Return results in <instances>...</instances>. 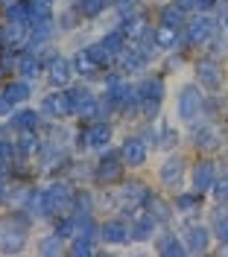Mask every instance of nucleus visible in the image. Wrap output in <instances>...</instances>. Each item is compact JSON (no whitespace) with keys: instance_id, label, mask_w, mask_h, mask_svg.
Instances as JSON below:
<instances>
[{"instance_id":"nucleus-28","label":"nucleus","mask_w":228,"mask_h":257,"mask_svg":"<svg viewBox=\"0 0 228 257\" xmlns=\"http://www.w3.org/2000/svg\"><path fill=\"white\" fill-rule=\"evenodd\" d=\"M187 18L190 12H184L176 0H167V3H158V6H152V21L155 24H161V27H173V30H184V24H187Z\"/></svg>"},{"instance_id":"nucleus-23","label":"nucleus","mask_w":228,"mask_h":257,"mask_svg":"<svg viewBox=\"0 0 228 257\" xmlns=\"http://www.w3.org/2000/svg\"><path fill=\"white\" fill-rule=\"evenodd\" d=\"M44 120H47V117L41 114V108H38L35 102H27V105L12 108L9 120H6V126H9L12 135H18V132H41Z\"/></svg>"},{"instance_id":"nucleus-31","label":"nucleus","mask_w":228,"mask_h":257,"mask_svg":"<svg viewBox=\"0 0 228 257\" xmlns=\"http://www.w3.org/2000/svg\"><path fill=\"white\" fill-rule=\"evenodd\" d=\"M56 27H59V35H62V41H65L70 35H76L79 30H85V21H82L79 12L65 0L62 6H56Z\"/></svg>"},{"instance_id":"nucleus-11","label":"nucleus","mask_w":228,"mask_h":257,"mask_svg":"<svg viewBox=\"0 0 228 257\" xmlns=\"http://www.w3.org/2000/svg\"><path fill=\"white\" fill-rule=\"evenodd\" d=\"M176 225H179L181 240L187 245V254L190 257L213 254L216 240H213V231H211V225H208V219H181Z\"/></svg>"},{"instance_id":"nucleus-24","label":"nucleus","mask_w":228,"mask_h":257,"mask_svg":"<svg viewBox=\"0 0 228 257\" xmlns=\"http://www.w3.org/2000/svg\"><path fill=\"white\" fill-rule=\"evenodd\" d=\"M30 44V27L15 21H0V53H24Z\"/></svg>"},{"instance_id":"nucleus-10","label":"nucleus","mask_w":228,"mask_h":257,"mask_svg":"<svg viewBox=\"0 0 228 257\" xmlns=\"http://www.w3.org/2000/svg\"><path fill=\"white\" fill-rule=\"evenodd\" d=\"M73 158H76V152H73L70 144H56V141H47L44 138V146H41V152L35 158V167H38L41 181L44 178H53V176H65Z\"/></svg>"},{"instance_id":"nucleus-26","label":"nucleus","mask_w":228,"mask_h":257,"mask_svg":"<svg viewBox=\"0 0 228 257\" xmlns=\"http://www.w3.org/2000/svg\"><path fill=\"white\" fill-rule=\"evenodd\" d=\"M114 67L120 70V73H126L129 79H138L141 73H147V70H152V64L144 59V53L135 47V44H129V47L123 50L117 59H114Z\"/></svg>"},{"instance_id":"nucleus-40","label":"nucleus","mask_w":228,"mask_h":257,"mask_svg":"<svg viewBox=\"0 0 228 257\" xmlns=\"http://www.w3.org/2000/svg\"><path fill=\"white\" fill-rule=\"evenodd\" d=\"M99 41L108 47V53H111L114 59H117V56H120V53L132 44L129 38H126V32L120 30V27H105V30L99 32Z\"/></svg>"},{"instance_id":"nucleus-50","label":"nucleus","mask_w":228,"mask_h":257,"mask_svg":"<svg viewBox=\"0 0 228 257\" xmlns=\"http://www.w3.org/2000/svg\"><path fill=\"white\" fill-rule=\"evenodd\" d=\"M149 6H158V3H167V0H147Z\"/></svg>"},{"instance_id":"nucleus-51","label":"nucleus","mask_w":228,"mask_h":257,"mask_svg":"<svg viewBox=\"0 0 228 257\" xmlns=\"http://www.w3.org/2000/svg\"><path fill=\"white\" fill-rule=\"evenodd\" d=\"M222 30H225V32H228V18H222Z\"/></svg>"},{"instance_id":"nucleus-19","label":"nucleus","mask_w":228,"mask_h":257,"mask_svg":"<svg viewBox=\"0 0 228 257\" xmlns=\"http://www.w3.org/2000/svg\"><path fill=\"white\" fill-rule=\"evenodd\" d=\"M167 79L170 76H164L158 67H152L135 79V91L144 102H167V96H170V82Z\"/></svg>"},{"instance_id":"nucleus-38","label":"nucleus","mask_w":228,"mask_h":257,"mask_svg":"<svg viewBox=\"0 0 228 257\" xmlns=\"http://www.w3.org/2000/svg\"><path fill=\"white\" fill-rule=\"evenodd\" d=\"M30 6H33V0H3L0 15H3V21H15V24L30 27Z\"/></svg>"},{"instance_id":"nucleus-33","label":"nucleus","mask_w":228,"mask_h":257,"mask_svg":"<svg viewBox=\"0 0 228 257\" xmlns=\"http://www.w3.org/2000/svg\"><path fill=\"white\" fill-rule=\"evenodd\" d=\"M44 146V135L41 132H18L15 135V158L35 161Z\"/></svg>"},{"instance_id":"nucleus-2","label":"nucleus","mask_w":228,"mask_h":257,"mask_svg":"<svg viewBox=\"0 0 228 257\" xmlns=\"http://www.w3.org/2000/svg\"><path fill=\"white\" fill-rule=\"evenodd\" d=\"M190 161L193 152L187 146H181L176 152H164L158 164H155V184L167 190L170 196L179 193L181 187H187V176H190Z\"/></svg>"},{"instance_id":"nucleus-46","label":"nucleus","mask_w":228,"mask_h":257,"mask_svg":"<svg viewBox=\"0 0 228 257\" xmlns=\"http://www.w3.org/2000/svg\"><path fill=\"white\" fill-rule=\"evenodd\" d=\"M213 15L219 18V21L228 18V0H216V12H213Z\"/></svg>"},{"instance_id":"nucleus-9","label":"nucleus","mask_w":228,"mask_h":257,"mask_svg":"<svg viewBox=\"0 0 228 257\" xmlns=\"http://www.w3.org/2000/svg\"><path fill=\"white\" fill-rule=\"evenodd\" d=\"M205 91H202V85L190 76V79L179 82V88H176V120H179L181 126H190L196 123L202 111H205Z\"/></svg>"},{"instance_id":"nucleus-20","label":"nucleus","mask_w":228,"mask_h":257,"mask_svg":"<svg viewBox=\"0 0 228 257\" xmlns=\"http://www.w3.org/2000/svg\"><path fill=\"white\" fill-rule=\"evenodd\" d=\"M149 251L158 254V257H190L187 254V245H184V240H181L179 225H167V228H161V231L155 234L152 245H149Z\"/></svg>"},{"instance_id":"nucleus-1","label":"nucleus","mask_w":228,"mask_h":257,"mask_svg":"<svg viewBox=\"0 0 228 257\" xmlns=\"http://www.w3.org/2000/svg\"><path fill=\"white\" fill-rule=\"evenodd\" d=\"M35 228L41 225L24 208L0 210V257L27 254L35 242Z\"/></svg>"},{"instance_id":"nucleus-3","label":"nucleus","mask_w":228,"mask_h":257,"mask_svg":"<svg viewBox=\"0 0 228 257\" xmlns=\"http://www.w3.org/2000/svg\"><path fill=\"white\" fill-rule=\"evenodd\" d=\"M222 138H225V123H213V120L199 117L196 123L184 126V146L193 155H219Z\"/></svg>"},{"instance_id":"nucleus-36","label":"nucleus","mask_w":228,"mask_h":257,"mask_svg":"<svg viewBox=\"0 0 228 257\" xmlns=\"http://www.w3.org/2000/svg\"><path fill=\"white\" fill-rule=\"evenodd\" d=\"M190 59H193V53H187V50H170V53L161 56V62L155 67L161 70L164 76H173V73H179L184 67H190Z\"/></svg>"},{"instance_id":"nucleus-21","label":"nucleus","mask_w":228,"mask_h":257,"mask_svg":"<svg viewBox=\"0 0 228 257\" xmlns=\"http://www.w3.org/2000/svg\"><path fill=\"white\" fill-rule=\"evenodd\" d=\"M41 88L44 85H35L30 79H21V76H12V79L3 82V88H0V94L6 96V102L18 108V105H27V102H35L38 94H41Z\"/></svg>"},{"instance_id":"nucleus-7","label":"nucleus","mask_w":228,"mask_h":257,"mask_svg":"<svg viewBox=\"0 0 228 257\" xmlns=\"http://www.w3.org/2000/svg\"><path fill=\"white\" fill-rule=\"evenodd\" d=\"M216 30H222V21L213 15V12H193L187 18L184 30H181V50L187 53H199L211 41V35Z\"/></svg>"},{"instance_id":"nucleus-13","label":"nucleus","mask_w":228,"mask_h":257,"mask_svg":"<svg viewBox=\"0 0 228 257\" xmlns=\"http://www.w3.org/2000/svg\"><path fill=\"white\" fill-rule=\"evenodd\" d=\"M117 149L126 161L129 170H147L149 161H152V149L147 146V141L135 132V128H123L120 138H117Z\"/></svg>"},{"instance_id":"nucleus-29","label":"nucleus","mask_w":228,"mask_h":257,"mask_svg":"<svg viewBox=\"0 0 228 257\" xmlns=\"http://www.w3.org/2000/svg\"><path fill=\"white\" fill-rule=\"evenodd\" d=\"M33 251L38 257H62V254H67V240H65V237H59V234L47 225V231L35 234Z\"/></svg>"},{"instance_id":"nucleus-45","label":"nucleus","mask_w":228,"mask_h":257,"mask_svg":"<svg viewBox=\"0 0 228 257\" xmlns=\"http://www.w3.org/2000/svg\"><path fill=\"white\" fill-rule=\"evenodd\" d=\"M9 208V181H0V210Z\"/></svg>"},{"instance_id":"nucleus-5","label":"nucleus","mask_w":228,"mask_h":257,"mask_svg":"<svg viewBox=\"0 0 228 257\" xmlns=\"http://www.w3.org/2000/svg\"><path fill=\"white\" fill-rule=\"evenodd\" d=\"M152 190H155V187H152V181L144 176V170H132L129 176L114 187V193H117V210H120L123 216H129L132 210H138V208L147 205V199H149Z\"/></svg>"},{"instance_id":"nucleus-25","label":"nucleus","mask_w":228,"mask_h":257,"mask_svg":"<svg viewBox=\"0 0 228 257\" xmlns=\"http://www.w3.org/2000/svg\"><path fill=\"white\" fill-rule=\"evenodd\" d=\"M129 222H132V240H135V245H152L155 234L161 231V225L149 216L147 208L132 210V213H129Z\"/></svg>"},{"instance_id":"nucleus-47","label":"nucleus","mask_w":228,"mask_h":257,"mask_svg":"<svg viewBox=\"0 0 228 257\" xmlns=\"http://www.w3.org/2000/svg\"><path fill=\"white\" fill-rule=\"evenodd\" d=\"M213 254L216 257H228V242H216V245H213Z\"/></svg>"},{"instance_id":"nucleus-42","label":"nucleus","mask_w":228,"mask_h":257,"mask_svg":"<svg viewBox=\"0 0 228 257\" xmlns=\"http://www.w3.org/2000/svg\"><path fill=\"white\" fill-rule=\"evenodd\" d=\"M129 128H135L144 141H147V146L152 149V152H158V120H138L135 126H129Z\"/></svg>"},{"instance_id":"nucleus-8","label":"nucleus","mask_w":228,"mask_h":257,"mask_svg":"<svg viewBox=\"0 0 228 257\" xmlns=\"http://www.w3.org/2000/svg\"><path fill=\"white\" fill-rule=\"evenodd\" d=\"M129 173L132 170L126 167V161L120 155L117 144L94 155V187H117Z\"/></svg>"},{"instance_id":"nucleus-15","label":"nucleus","mask_w":228,"mask_h":257,"mask_svg":"<svg viewBox=\"0 0 228 257\" xmlns=\"http://www.w3.org/2000/svg\"><path fill=\"white\" fill-rule=\"evenodd\" d=\"M216 178H219V155H193L187 187L208 196L213 190V184H216Z\"/></svg>"},{"instance_id":"nucleus-17","label":"nucleus","mask_w":228,"mask_h":257,"mask_svg":"<svg viewBox=\"0 0 228 257\" xmlns=\"http://www.w3.org/2000/svg\"><path fill=\"white\" fill-rule=\"evenodd\" d=\"M173 205H176V216H179L176 222H181V219H205L211 199L205 193L193 190V187H181L179 193H173Z\"/></svg>"},{"instance_id":"nucleus-44","label":"nucleus","mask_w":228,"mask_h":257,"mask_svg":"<svg viewBox=\"0 0 228 257\" xmlns=\"http://www.w3.org/2000/svg\"><path fill=\"white\" fill-rule=\"evenodd\" d=\"M0 161H15V135L0 132Z\"/></svg>"},{"instance_id":"nucleus-12","label":"nucleus","mask_w":228,"mask_h":257,"mask_svg":"<svg viewBox=\"0 0 228 257\" xmlns=\"http://www.w3.org/2000/svg\"><path fill=\"white\" fill-rule=\"evenodd\" d=\"M99 242L105 245V248H132L135 240H132V222L129 216H123L120 210H114V213H105L102 216V225H99Z\"/></svg>"},{"instance_id":"nucleus-14","label":"nucleus","mask_w":228,"mask_h":257,"mask_svg":"<svg viewBox=\"0 0 228 257\" xmlns=\"http://www.w3.org/2000/svg\"><path fill=\"white\" fill-rule=\"evenodd\" d=\"M76 79L79 76H76L73 62H70V53H65V47L56 50L47 62H44V79H41L44 88H70Z\"/></svg>"},{"instance_id":"nucleus-22","label":"nucleus","mask_w":228,"mask_h":257,"mask_svg":"<svg viewBox=\"0 0 228 257\" xmlns=\"http://www.w3.org/2000/svg\"><path fill=\"white\" fill-rule=\"evenodd\" d=\"M147 213L155 219V222L161 225V228H167V225H176V205H173V196L167 190H161L158 184H155V190L149 193V199H147Z\"/></svg>"},{"instance_id":"nucleus-30","label":"nucleus","mask_w":228,"mask_h":257,"mask_svg":"<svg viewBox=\"0 0 228 257\" xmlns=\"http://www.w3.org/2000/svg\"><path fill=\"white\" fill-rule=\"evenodd\" d=\"M15 76H21V79H30V82H35V85H41V79H44V59H41L38 53H33V50L18 53Z\"/></svg>"},{"instance_id":"nucleus-37","label":"nucleus","mask_w":228,"mask_h":257,"mask_svg":"<svg viewBox=\"0 0 228 257\" xmlns=\"http://www.w3.org/2000/svg\"><path fill=\"white\" fill-rule=\"evenodd\" d=\"M82 53L97 64V67H102V70H111V67H114V56L108 53V47L99 41V35H97V38H88V41L82 44Z\"/></svg>"},{"instance_id":"nucleus-27","label":"nucleus","mask_w":228,"mask_h":257,"mask_svg":"<svg viewBox=\"0 0 228 257\" xmlns=\"http://www.w3.org/2000/svg\"><path fill=\"white\" fill-rule=\"evenodd\" d=\"M158 152H176V149H181L184 146V126H181L179 120L173 123V120H167V117H158Z\"/></svg>"},{"instance_id":"nucleus-43","label":"nucleus","mask_w":228,"mask_h":257,"mask_svg":"<svg viewBox=\"0 0 228 257\" xmlns=\"http://www.w3.org/2000/svg\"><path fill=\"white\" fill-rule=\"evenodd\" d=\"M50 228L59 234V237H65V240H73L76 237V213H65V216H56Z\"/></svg>"},{"instance_id":"nucleus-35","label":"nucleus","mask_w":228,"mask_h":257,"mask_svg":"<svg viewBox=\"0 0 228 257\" xmlns=\"http://www.w3.org/2000/svg\"><path fill=\"white\" fill-rule=\"evenodd\" d=\"M205 219L211 225L213 231V240L216 242H228V208L225 205H208V213H205Z\"/></svg>"},{"instance_id":"nucleus-52","label":"nucleus","mask_w":228,"mask_h":257,"mask_svg":"<svg viewBox=\"0 0 228 257\" xmlns=\"http://www.w3.org/2000/svg\"><path fill=\"white\" fill-rule=\"evenodd\" d=\"M0 6H3V0H0Z\"/></svg>"},{"instance_id":"nucleus-41","label":"nucleus","mask_w":228,"mask_h":257,"mask_svg":"<svg viewBox=\"0 0 228 257\" xmlns=\"http://www.w3.org/2000/svg\"><path fill=\"white\" fill-rule=\"evenodd\" d=\"M97 254H102V242L88 240V237L67 240V257H97Z\"/></svg>"},{"instance_id":"nucleus-34","label":"nucleus","mask_w":228,"mask_h":257,"mask_svg":"<svg viewBox=\"0 0 228 257\" xmlns=\"http://www.w3.org/2000/svg\"><path fill=\"white\" fill-rule=\"evenodd\" d=\"M65 176L70 181H76V184H91L94 187V155H76L70 161Z\"/></svg>"},{"instance_id":"nucleus-32","label":"nucleus","mask_w":228,"mask_h":257,"mask_svg":"<svg viewBox=\"0 0 228 257\" xmlns=\"http://www.w3.org/2000/svg\"><path fill=\"white\" fill-rule=\"evenodd\" d=\"M85 24H97L105 15H111V0H67Z\"/></svg>"},{"instance_id":"nucleus-16","label":"nucleus","mask_w":228,"mask_h":257,"mask_svg":"<svg viewBox=\"0 0 228 257\" xmlns=\"http://www.w3.org/2000/svg\"><path fill=\"white\" fill-rule=\"evenodd\" d=\"M35 105L41 108L47 120H73V105H70L67 88H41Z\"/></svg>"},{"instance_id":"nucleus-18","label":"nucleus","mask_w":228,"mask_h":257,"mask_svg":"<svg viewBox=\"0 0 228 257\" xmlns=\"http://www.w3.org/2000/svg\"><path fill=\"white\" fill-rule=\"evenodd\" d=\"M120 138V120H111V117H99V120H91L88 123V152L97 155L102 149L117 144Z\"/></svg>"},{"instance_id":"nucleus-39","label":"nucleus","mask_w":228,"mask_h":257,"mask_svg":"<svg viewBox=\"0 0 228 257\" xmlns=\"http://www.w3.org/2000/svg\"><path fill=\"white\" fill-rule=\"evenodd\" d=\"M152 38L161 53H170V50H181V32L173 30V27H161V24H152Z\"/></svg>"},{"instance_id":"nucleus-48","label":"nucleus","mask_w":228,"mask_h":257,"mask_svg":"<svg viewBox=\"0 0 228 257\" xmlns=\"http://www.w3.org/2000/svg\"><path fill=\"white\" fill-rule=\"evenodd\" d=\"M222 108H225V126H228V91H222Z\"/></svg>"},{"instance_id":"nucleus-4","label":"nucleus","mask_w":228,"mask_h":257,"mask_svg":"<svg viewBox=\"0 0 228 257\" xmlns=\"http://www.w3.org/2000/svg\"><path fill=\"white\" fill-rule=\"evenodd\" d=\"M190 76H193L205 94H222L228 91V62L208 56V53H193L190 59Z\"/></svg>"},{"instance_id":"nucleus-6","label":"nucleus","mask_w":228,"mask_h":257,"mask_svg":"<svg viewBox=\"0 0 228 257\" xmlns=\"http://www.w3.org/2000/svg\"><path fill=\"white\" fill-rule=\"evenodd\" d=\"M44 187V202H47L50 210V222L56 216H65V213H73V199H76V181H70L67 176H53L41 181Z\"/></svg>"},{"instance_id":"nucleus-49","label":"nucleus","mask_w":228,"mask_h":257,"mask_svg":"<svg viewBox=\"0 0 228 257\" xmlns=\"http://www.w3.org/2000/svg\"><path fill=\"white\" fill-rule=\"evenodd\" d=\"M44 3H50V6H62L65 0H44Z\"/></svg>"}]
</instances>
